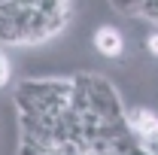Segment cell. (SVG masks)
I'll return each instance as SVG.
<instances>
[{"instance_id":"obj_4","label":"cell","mask_w":158,"mask_h":155,"mask_svg":"<svg viewBox=\"0 0 158 155\" xmlns=\"http://www.w3.org/2000/svg\"><path fill=\"white\" fill-rule=\"evenodd\" d=\"M110 3H113V9L125 12V15H131V12L137 15V9H140V3H143V0H110Z\"/></svg>"},{"instance_id":"obj_5","label":"cell","mask_w":158,"mask_h":155,"mask_svg":"<svg viewBox=\"0 0 158 155\" xmlns=\"http://www.w3.org/2000/svg\"><path fill=\"white\" fill-rule=\"evenodd\" d=\"M9 76H12V64H9V55L0 49V88L9 82Z\"/></svg>"},{"instance_id":"obj_2","label":"cell","mask_w":158,"mask_h":155,"mask_svg":"<svg viewBox=\"0 0 158 155\" xmlns=\"http://www.w3.org/2000/svg\"><path fill=\"white\" fill-rule=\"evenodd\" d=\"M125 122H128V131L155 155V149H158V113L146 110V107H137V110H131L125 116Z\"/></svg>"},{"instance_id":"obj_3","label":"cell","mask_w":158,"mask_h":155,"mask_svg":"<svg viewBox=\"0 0 158 155\" xmlns=\"http://www.w3.org/2000/svg\"><path fill=\"white\" fill-rule=\"evenodd\" d=\"M94 49H98L103 58H122L125 55V37L118 34L116 27H110V24H103L94 31Z\"/></svg>"},{"instance_id":"obj_6","label":"cell","mask_w":158,"mask_h":155,"mask_svg":"<svg viewBox=\"0 0 158 155\" xmlns=\"http://www.w3.org/2000/svg\"><path fill=\"white\" fill-rule=\"evenodd\" d=\"M146 52H149L152 58H158V34H149V37H146Z\"/></svg>"},{"instance_id":"obj_1","label":"cell","mask_w":158,"mask_h":155,"mask_svg":"<svg viewBox=\"0 0 158 155\" xmlns=\"http://www.w3.org/2000/svg\"><path fill=\"white\" fill-rule=\"evenodd\" d=\"M76 82L85 88V94H88V110H91L100 122H106V125H113V122H125L122 100H118L116 88H113L103 76H94V73H79Z\"/></svg>"}]
</instances>
